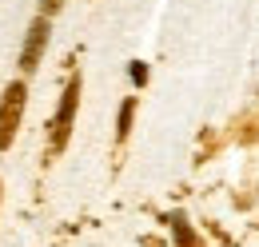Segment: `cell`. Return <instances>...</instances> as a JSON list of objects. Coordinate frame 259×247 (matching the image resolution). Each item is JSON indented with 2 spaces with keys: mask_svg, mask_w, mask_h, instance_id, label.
<instances>
[{
  "mask_svg": "<svg viewBox=\"0 0 259 247\" xmlns=\"http://www.w3.org/2000/svg\"><path fill=\"white\" fill-rule=\"evenodd\" d=\"M76 104H80V76L68 80L64 96H60V108H56V120H52V152H60L72 136V120H76Z\"/></svg>",
  "mask_w": 259,
  "mask_h": 247,
  "instance_id": "1",
  "label": "cell"
},
{
  "mask_svg": "<svg viewBox=\"0 0 259 247\" xmlns=\"http://www.w3.org/2000/svg\"><path fill=\"white\" fill-rule=\"evenodd\" d=\"M20 112H24V84H8L4 88V100H0V148L12 144L16 128H20Z\"/></svg>",
  "mask_w": 259,
  "mask_h": 247,
  "instance_id": "2",
  "label": "cell"
},
{
  "mask_svg": "<svg viewBox=\"0 0 259 247\" xmlns=\"http://www.w3.org/2000/svg\"><path fill=\"white\" fill-rule=\"evenodd\" d=\"M44 48H48V16H36L28 36H24V48H20V68L32 72L40 64V56H44Z\"/></svg>",
  "mask_w": 259,
  "mask_h": 247,
  "instance_id": "3",
  "label": "cell"
},
{
  "mask_svg": "<svg viewBox=\"0 0 259 247\" xmlns=\"http://www.w3.org/2000/svg\"><path fill=\"white\" fill-rule=\"evenodd\" d=\"M171 231H176V247H199V239L192 235V227H188V219H184V216L171 219Z\"/></svg>",
  "mask_w": 259,
  "mask_h": 247,
  "instance_id": "4",
  "label": "cell"
},
{
  "mask_svg": "<svg viewBox=\"0 0 259 247\" xmlns=\"http://www.w3.org/2000/svg\"><path fill=\"white\" fill-rule=\"evenodd\" d=\"M132 112H136V100H124V108H120V120H116V136H120V140L132 132Z\"/></svg>",
  "mask_w": 259,
  "mask_h": 247,
  "instance_id": "5",
  "label": "cell"
},
{
  "mask_svg": "<svg viewBox=\"0 0 259 247\" xmlns=\"http://www.w3.org/2000/svg\"><path fill=\"white\" fill-rule=\"evenodd\" d=\"M132 80H136V84H144V80H148V64H132Z\"/></svg>",
  "mask_w": 259,
  "mask_h": 247,
  "instance_id": "6",
  "label": "cell"
},
{
  "mask_svg": "<svg viewBox=\"0 0 259 247\" xmlns=\"http://www.w3.org/2000/svg\"><path fill=\"white\" fill-rule=\"evenodd\" d=\"M60 4H64V0H40V16H52Z\"/></svg>",
  "mask_w": 259,
  "mask_h": 247,
  "instance_id": "7",
  "label": "cell"
}]
</instances>
